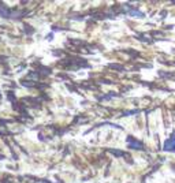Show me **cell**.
Here are the masks:
<instances>
[{"mask_svg":"<svg viewBox=\"0 0 175 183\" xmlns=\"http://www.w3.org/2000/svg\"><path fill=\"white\" fill-rule=\"evenodd\" d=\"M167 144H168V145H166L164 149H166V150H174L175 149V135H172V139H171V141H168Z\"/></svg>","mask_w":175,"mask_h":183,"instance_id":"cell-1","label":"cell"}]
</instances>
